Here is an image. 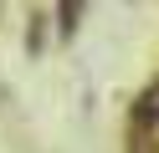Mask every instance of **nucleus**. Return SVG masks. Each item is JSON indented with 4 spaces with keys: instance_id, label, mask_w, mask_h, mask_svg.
<instances>
[{
    "instance_id": "1",
    "label": "nucleus",
    "mask_w": 159,
    "mask_h": 153,
    "mask_svg": "<svg viewBox=\"0 0 159 153\" xmlns=\"http://www.w3.org/2000/svg\"><path fill=\"white\" fill-rule=\"evenodd\" d=\"M57 5H62V36H67V31L77 26V5H82V0H57Z\"/></svg>"
}]
</instances>
